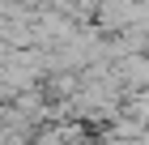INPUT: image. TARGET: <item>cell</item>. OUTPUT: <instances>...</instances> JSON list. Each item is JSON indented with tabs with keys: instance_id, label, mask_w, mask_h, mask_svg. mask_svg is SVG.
<instances>
[{
	"instance_id": "6da1fadb",
	"label": "cell",
	"mask_w": 149,
	"mask_h": 145,
	"mask_svg": "<svg viewBox=\"0 0 149 145\" xmlns=\"http://www.w3.org/2000/svg\"><path fill=\"white\" fill-rule=\"evenodd\" d=\"M124 115H128L132 124H141V120L149 124V94H132V98L124 102Z\"/></svg>"
}]
</instances>
